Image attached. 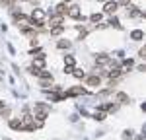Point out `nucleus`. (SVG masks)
<instances>
[{"instance_id": "nucleus-1", "label": "nucleus", "mask_w": 146, "mask_h": 140, "mask_svg": "<svg viewBox=\"0 0 146 140\" xmlns=\"http://www.w3.org/2000/svg\"><path fill=\"white\" fill-rule=\"evenodd\" d=\"M33 111H35V117L45 119V117H49V113H51V107H49L47 103H35Z\"/></svg>"}, {"instance_id": "nucleus-2", "label": "nucleus", "mask_w": 146, "mask_h": 140, "mask_svg": "<svg viewBox=\"0 0 146 140\" xmlns=\"http://www.w3.org/2000/svg\"><path fill=\"white\" fill-rule=\"evenodd\" d=\"M43 18H45V12L43 10H33L31 12V22H33V25H43Z\"/></svg>"}, {"instance_id": "nucleus-3", "label": "nucleus", "mask_w": 146, "mask_h": 140, "mask_svg": "<svg viewBox=\"0 0 146 140\" xmlns=\"http://www.w3.org/2000/svg\"><path fill=\"white\" fill-rule=\"evenodd\" d=\"M66 14L70 16V18H74V20H78L80 16H82V14H80V8H78V6H70V8L66 10Z\"/></svg>"}, {"instance_id": "nucleus-4", "label": "nucleus", "mask_w": 146, "mask_h": 140, "mask_svg": "<svg viewBox=\"0 0 146 140\" xmlns=\"http://www.w3.org/2000/svg\"><path fill=\"white\" fill-rule=\"evenodd\" d=\"M43 66H45V57H37L35 58V62H33V68H43Z\"/></svg>"}, {"instance_id": "nucleus-5", "label": "nucleus", "mask_w": 146, "mask_h": 140, "mask_svg": "<svg viewBox=\"0 0 146 140\" xmlns=\"http://www.w3.org/2000/svg\"><path fill=\"white\" fill-rule=\"evenodd\" d=\"M117 10V2H107L105 4V14H113Z\"/></svg>"}, {"instance_id": "nucleus-6", "label": "nucleus", "mask_w": 146, "mask_h": 140, "mask_svg": "<svg viewBox=\"0 0 146 140\" xmlns=\"http://www.w3.org/2000/svg\"><path fill=\"white\" fill-rule=\"evenodd\" d=\"M80 93H86V90L84 88H72L66 92V95H80Z\"/></svg>"}, {"instance_id": "nucleus-7", "label": "nucleus", "mask_w": 146, "mask_h": 140, "mask_svg": "<svg viewBox=\"0 0 146 140\" xmlns=\"http://www.w3.org/2000/svg\"><path fill=\"white\" fill-rule=\"evenodd\" d=\"M96 62H98V64H107V62H109V57H107V55H98V57H96Z\"/></svg>"}, {"instance_id": "nucleus-8", "label": "nucleus", "mask_w": 146, "mask_h": 140, "mask_svg": "<svg viewBox=\"0 0 146 140\" xmlns=\"http://www.w3.org/2000/svg\"><path fill=\"white\" fill-rule=\"evenodd\" d=\"M131 37H133V39H135V41H138V39H142V37H144V33H142V31H140V29H135V31H133V33H131Z\"/></svg>"}, {"instance_id": "nucleus-9", "label": "nucleus", "mask_w": 146, "mask_h": 140, "mask_svg": "<svg viewBox=\"0 0 146 140\" xmlns=\"http://www.w3.org/2000/svg\"><path fill=\"white\" fill-rule=\"evenodd\" d=\"M88 86H100V76H92V78H88Z\"/></svg>"}, {"instance_id": "nucleus-10", "label": "nucleus", "mask_w": 146, "mask_h": 140, "mask_svg": "<svg viewBox=\"0 0 146 140\" xmlns=\"http://www.w3.org/2000/svg\"><path fill=\"white\" fill-rule=\"evenodd\" d=\"M117 99H119L121 103H129V95H127V93H117Z\"/></svg>"}, {"instance_id": "nucleus-11", "label": "nucleus", "mask_w": 146, "mask_h": 140, "mask_svg": "<svg viewBox=\"0 0 146 140\" xmlns=\"http://www.w3.org/2000/svg\"><path fill=\"white\" fill-rule=\"evenodd\" d=\"M60 22H62V18H60V16H55V18H53V20H51V25H60Z\"/></svg>"}, {"instance_id": "nucleus-12", "label": "nucleus", "mask_w": 146, "mask_h": 140, "mask_svg": "<svg viewBox=\"0 0 146 140\" xmlns=\"http://www.w3.org/2000/svg\"><path fill=\"white\" fill-rule=\"evenodd\" d=\"M66 4H58V6H56V12H58V14H66Z\"/></svg>"}, {"instance_id": "nucleus-13", "label": "nucleus", "mask_w": 146, "mask_h": 140, "mask_svg": "<svg viewBox=\"0 0 146 140\" xmlns=\"http://www.w3.org/2000/svg\"><path fill=\"white\" fill-rule=\"evenodd\" d=\"M60 33H62V27H60V25H56V27L51 29V35H60Z\"/></svg>"}, {"instance_id": "nucleus-14", "label": "nucleus", "mask_w": 146, "mask_h": 140, "mask_svg": "<svg viewBox=\"0 0 146 140\" xmlns=\"http://www.w3.org/2000/svg\"><path fill=\"white\" fill-rule=\"evenodd\" d=\"M129 16H131V18H138V16H142V12H140V10H136V8H133Z\"/></svg>"}, {"instance_id": "nucleus-15", "label": "nucleus", "mask_w": 146, "mask_h": 140, "mask_svg": "<svg viewBox=\"0 0 146 140\" xmlns=\"http://www.w3.org/2000/svg\"><path fill=\"white\" fill-rule=\"evenodd\" d=\"M119 74H121V70H119V68H115V70H111V72H109V78L113 80V78H117Z\"/></svg>"}, {"instance_id": "nucleus-16", "label": "nucleus", "mask_w": 146, "mask_h": 140, "mask_svg": "<svg viewBox=\"0 0 146 140\" xmlns=\"http://www.w3.org/2000/svg\"><path fill=\"white\" fill-rule=\"evenodd\" d=\"M64 62L68 64V68H72V66H74V57H66V58H64Z\"/></svg>"}, {"instance_id": "nucleus-17", "label": "nucleus", "mask_w": 146, "mask_h": 140, "mask_svg": "<svg viewBox=\"0 0 146 140\" xmlns=\"http://www.w3.org/2000/svg\"><path fill=\"white\" fill-rule=\"evenodd\" d=\"M96 119H98V121H103V119H105V113H103V111H98V113H96Z\"/></svg>"}, {"instance_id": "nucleus-18", "label": "nucleus", "mask_w": 146, "mask_h": 140, "mask_svg": "<svg viewBox=\"0 0 146 140\" xmlns=\"http://www.w3.org/2000/svg\"><path fill=\"white\" fill-rule=\"evenodd\" d=\"M123 68H133V60H123Z\"/></svg>"}, {"instance_id": "nucleus-19", "label": "nucleus", "mask_w": 146, "mask_h": 140, "mask_svg": "<svg viewBox=\"0 0 146 140\" xmlns=\"http://www.w3.org/2000/svg\"><path fill=\"white\" fill-rule=\"evenodd\" d=\"M90 20H92V22H94V23H98V22H100V20H101V14H94V16H92Z\"/></svg>"}, {"instance_id": "nucleus-20", "label": "nucleus", "mask_w": 146, "mask_h": 140, "mask_svg": "<svg viewBox=\"0 0 146 140\" xmlns=\"http://www.w3.org/2000/svg\"><path fill=\"white\" fill-rule=\"evenodd\" d=\"M20 125H22V123H20V121H16V119H14V121H10V127L12 128H20Z\"/></svg>"}, {"instance_id": "nucleus-21", "label": "nucleus", "mask_w": 146, "mask_h": 140, "mask_svg": "<svg viewBox=\"0 0 146 140\" xmlns=\"http://www.w3.org/2000/svg\"><path fill=\"white\" fill-rule=\"evenodd\" d=\"M58 47H60V49H68L70 43H68V41H58Z\"/></svg>"}, {"instance_id": "nucleus-22", "label": "nucleus", "mask_w": 146, "mask_h": 140, "mask_svg": "<svg viewBox=\"0 0 146 140\" xmlns=\"http://www.w3.org/2000/svg\"><path fill=\"white\" fill-rule=\"evenodd\" d=\"M72 74H74L76 78H84V70H74Z\"/></svg>"}, {"instance_id": "nucleus-23", "label": "nucleus", "mask_w": 146, "mask_h": 140, "mask_svg": "<svg viewBox=\"0 0 146 140\" xmlns=\"http://www.w3.org/2000/svg\"><path fill=\"white\" fill-rule=\"evenodd\" d=\"M109 23H111V25H115V27H121V25H119V20H117V18H111V20H109Z\"/></svg>"}, {"instance_id": "nucleus-24", "label": "nucleus", "mask_w": 146, "mask_h": 140, "mask_svg": "<svg viewBox=\"0 0 146 140\" xmlns=\"http://www.w3.org/2000/svg\"><path fill=\"white\" fill-rule=\"evenodd\" d=\"M14 2H16V0H2L4 6H14Z\"/></svg>"}, {"instance_id": "nucleus-25", "label": "nucleus", "mask_w": 146, "mask_h": 140, "mask_svg": "<svg viewBox=\"0 0 146 140\" xmlns=\"http://www.w3.org/2000/svg\"><path fill=\"white\" fill-rule=\"evenodd\" d=\"M123 136H125V140H129V138H133V132H131V130H127Z\"/></svg>"}, {"instance_id": "nucleus-26", "label": "nucleus", "mask_w": 146, "mask_h": 140, "mask_svg": "<svg viewBox=\"0 0 146 140\" xmlns=\"http://www.w3.org/2000/svg\"><path fill=\"white\" fill-rule=\"evenodd\" d=\"M119 4H123V6H129V4H131V0H119Z\"/></svg>"}, {"instance_id": "nucleus-27", "label": "nucleus", "mask_w": 146, "mask_h": 140, "mask_svg": "<svg viewBox=\"0 0 146 140\" xmlns=\"http://www.w3.org/2000/svg\"><path fill=\"white\" fill-rule=\"evenodd\" d=\"M138 55H140V57L144 58V57H146V49H140V51H138Z\"/></svg>"}, {"instance_id": "nucleus-28", "label": "nucleus", "mask_w": 146, "mask_h": 140, "mask_svg": "<svg viewBox=\"0 0 146 140\" xmlns=\"http://www.w3.org/2000/svg\"><path fill=\"white\" fill-rule=\"evenodd\" d=\"M64 2H70V0H62V4H64Z\"/></svg>"}]
</instances>
